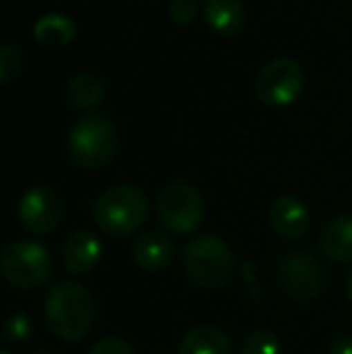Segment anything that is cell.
Masks as SVG:
<instances>
[{
    "mask_svg": "<svg viewBox=\"0 0 352 354\" xmlns=\"http://www.w3.org/2000/svg\"><path fill=\"white\" fill-rule=\"evenodd\" d=\"M203 15L207 27L222 37H234L246 24V8L241 0H205Z\"/></svg>",
    "mask_w": 352,
    "mask_h": 354,
    "instance_id": "obj_14",
    "label": "cell"
},
{
    "mask_svg": "<svg viewBox=\"0 0 352 354\" xmlns=\"http://www.w3.org/2000/svg\"><path fill=\"white\" fill-rule=\"evenodd\" d=\"M176 354H232V340L220 328L198 326L181 337Z\"/></svg>",
    "mask_w": 352,
    "mask_h": 354,
    "instance_id": "obj_15",
    "label": "cell"
},
{
    "mask_svg": "<svg viewBox=\"0 0 352 354\" xmlns=\"http://www.w3.org/2000/svg\"><path fill=\"white\" fill-rule=\"evenodd\" d=\"M22 68V51L15 44H3L0 46V80L10 82Z\"/></svg>",
    "mask_w": 352,
    "mask_h": 354,
    "instance_id": "obj_19",
    "label": "cell"
},
{
    "mask_svg": "<svg viewBox=\"0 0 352 354\" xmlns=\"http://www.w3.org/2000/svg\"><path fill=\"white\" fill-rule=\"evenodd\" d=\"M29 333H32V323L24 313H12L5 323V335L10 340H27Z\"/></svg>",
    "mask_w": 352,
    "mask_h": 354,
    "instance_id": "obj_22",
    "label": "cell"
},
{
    "mask_svg": "<svg viewBox=\"0 0 352 354\" xmlns=\"http://www.w3.org/2000/svg\"><path fill=\"white\" fill-rule=\"evenodd\" d=\"M275 277L280 289L292 301H314L324 292V270L319 261L304 251L287 253L277 261Z\"/></svg>",
    "mask_w": 352,
    "mask_h": 354,
    "instance_id": "obj_8",
    "label": "cell"
},
{
    "mask_svg": "<svg viewBox=\"0 0 352 354\" xmlns=\"http://www.w3.org/2000/svg\"><path fill=\"white\" fill-rule=\"evenodd\" d=\"M176 256V246L167 234L162 232H145L138 236L136 246H133V261L142 268V270H165Z\"/></svg>",
    "mask_w": 352,
    "mask_h": 354,
    "instance_id": "obj_12",
    "label": "cell"
},
{
    "mask_svg": "<svg viewBox=\"0 0 352 354\" xmlns=\"http://www.w3.org/2000/svg\"><path fill=\"white\" fill-rule=\"evenodd\" d=\"M328 354H352V335H340L331 342Z\"/></svg>",
    "mask_w": 352,
    "mask_h": 354,
    "instance_id": "obj_23",
    "label": "cell"
},
{
    "mask_svg": "<svg viewBox=\"0 0 352 354\" xmlns=\"http://www.w3.org/2000/svg\"><path fill=\"white\" fill-rule=\"evenodd\" d=\"M319 248L333 263L352 261V214H338L321 229Z\"/></svg>",
    "mask_w": 352,
    "mask_h": 354,
    "instance_id": "obj_13",
    "label": "cell"
},
{
    "mask_svg": "<svg viewBox=\"0 0 352 354\" xmlns=\"http://www.w3.org/2000/svg\"><path fill=\"white\" fill-rule=\"evenodd\" d=\"M169 15L176 24H191L198 15L196 0H169Z\"/></svg>",
    "mask_w": 352,
    "mask_h": 354,
    "instance_id": "obj_21",
    "label": "cell"
},
{
    "mask_svg": "<svg viewBox=\"0 0 352 354\" xmlns=\"http://www.w3.org/2000/svg\"><path fill=\"white\" fill-rule=\"evenodd\" d=\"M241 354H280V340L272 330H254L244 340Z\"/></svg>",
    "mask_w": 352,
    "mask_h": 354,
    "instance_id": "obj_18",
    "label": "cell"
},
{
    "mask_svg": "<svg viewBox=\"0 0 352 354\" xmlns=\"http://www.w3.org/2000/svg\"><path fill=\"white\" fill-rule=\"evenodd\" d=\"M44 318L46 326L58 340L77 342L92 330L97 318V304L92 292L77 280L58 282L48 292L44 304Z\"/></svg>",
    "mask_w": 352,
    "mask_h": 354,
    "instance_id": "obj_1",
    "label": "cell"
},
{
    "mask_svg": "<svg viewBox=\"0 0 352 354\" xmlns=\"http://www.w3.org/2000/svg\"><path fill=\"white\" fill-rule=\"evenodd\" d=\"M118 149V133L109 118L89 113L82 116L68 136L71 159L82 169H102L113 159Z\"/></svg>",
    "mask_w": 352,
    "mask_h": 354,
    "instance_id": "obj_4",
    "label": "cell"
},
{
    "mask_svg": "<svg viewBox=\"0 0 352 354\" xmlns=\"http://www.w3.org/2000/svg\"><path fill=\"white\" fill-rule=\"evenodd\" d=\"M94 222L109 236H128L145 224L150 214V198L131 183H116L99 193L94 201Z\"/></svg>",
    "mask_w": 352,
    "mask_h": 354,
    "instance_id": "obj_2",
    "label": "cell"
},
{
    "mask_svg": "<svg viewBox=\"0 0 352 354\" xmlns=\"http://www.w3.org/2000/svg\"><path fill=\"white\" fill-rule=\"evenodd\" d=\"M66 94L68 102L75 109L89 111V109L99 106L102 99L106 97V84H104V80L97 73H77L68 80Z\"/></svg>",
    "mask_w": 352,
    "mask_h": 354,
    "instance_id": "obj_16",
    "label": "cell"
},
{
    "mask_svg": "<svg viewBox=\"0 0 352 354\" xmlns=\"http://www.w3.org/2000/svg\"><path fill=\"white\" fill-rule=\"evenodd\" d=\"M22 227L32 234H51L63 217V203L58 193L48 186H34L22 196L17 205Z\"/></svg>",
    "mask_w": 352,
    "mask_h": 354,
    "instance_id": "obj_9",
    "label": "cell"
},
{
    "mask_svg": "<svg viewBox=\"0 0 352 354\" xmlns=\"http://www.w3.org/2000/svg\"><path fill=\"white\" fill-rule=\"evenodd\" d=\"M87 354H136V350L123 337H102V340L89 347Z\"/></svg>",
    "mask_w": 352,
    "mask_h": 354,
    "instance_id": "obj_20",
    "label": "cell"
},
{
    "mask_svg": "<svg viewBox=\"0 0 352 354\" xmlns=\"http://www.w3.org/2000/svg\"><path fill=\"white\" fill-rule=\"evenodd\" d=\"M345 292H348V299H350V304H352V272H350V277H348V284H345Z\"/></svg>",
    "mask_w": 352,
    "mask_h": 354,
    "instance_id": "obj_24",
    "label": "cell"
},
{
    "mask_svg": "<svg viewBox=\"0 0 352 354\" xmlns=\"http://www.w3.org/2000/svg\"><path fill=\"white\" fill-rule=\"evenodd\" d=\"M268 224L277 236L287 239V241H297L309 232V207L295 196H280L272 201L270 210H268Z\"/></svg>",
    "mask_w": 352,
    "mask_h": 354,
    "instance_id": "obj_10",
    "label": "cell"
},
{
    "mask_svg": "<svg viewBox=\"0 0 352 354\" xmlns=\"http://www.w3.org/2000/svg\"><path fill=\"white\" fill-rule=\"evenodd\" d=\"M75 32H77L75 22L61 12H48L34 22V39H37L41 46H48V48L66 46L68 41H73Z\"/></svg>",
    "mask_w": 352,
    "mask_h": 354,
    "instance_id": "obj_17",
    "label": "cell"
},
{
    "mask_svg": "<svg viewBox=\"0 0 352 354\" xmlns=\"http://www.w3.org/2000/svg\"><path fill=\"white\" fill-rule=\"evenodd\" d=\"M61 258L71 275H85V272L94 270V266L102 258V243H99V239L92 232L80 229V232H73L63 241Z\"/></svg>",
    "mask_w": 352,
    "mask_h": 354,
    "instance_id": "obj_11",
    "label": "cell"
},
{
    "mask_svg": "<svg viewBox=\"0 0 352 354\" xmlns=\"http://www.w3.org/2000/svg\"><path fill=\"white\" fill-rule=\"evenodd\" d=\"M0 272L5 282L17 289H37L51 277L53 261L37 241H12L0 256Z\"/></svg>",
    "mask_w": 352,
    "mask_h": 354,
    "instance_id": "obj_5",
    "label": "cell"
},
{
    "mask_svg": "<svg viewBox=\"0 0 352 354\" xmlns=\"http://www.w3.org/2000/svg\"><path fill=\"white\" fill-rule=\"evenodd\" d=\"M3 354H10V352H3Z\"/></svg>",
    "mask_w": 352,
    "mask_h": 354,
    "instance_id": "obj_26",
    "label": "cell"
},
{
    "mask_svg": "<svg viewBox=\"0 0 352 354\" xmlns=\"http://www.w3.org/2000/svg\"><path fill=\"white\" fill-rule=\"evenodd\" d=\"M34 354H58V352H53V350H39V352H34Z\"/></svg>",
    "mask_w": 352,
    "mask_h": 354,
    "instance_id": "obj_25",
    "label": "cell"
},
{
    "mask_svg": "<svg viewBox=\"0 0 352 354\" xmlns=\"http://www.w3.org/2000/svg\"><path fill=\"white\" fill-rule=\"evenodd\" d=\"M157 217L169 232L174 234H191L201 227L205 203L203 196L191 181H169L157 196Z\"/></svg>",
    "mask_w": 352,
    "mask_h": 354,
    "instance_id": "obj_6",
    "label": "cell"
},
{
    "mask_svg": "<svg viewBox=\"0 0 352 354\" xmlns=\"http://www.w3.org/2000/svg\"><path fill=\"white\" fill-rule=\"evenodd\" d=\"M183 270L196 287L222 289L234 275V251L217 234H203L183 248Z\"/></svg>",
    "mask_w": 352,
    "mask_h": 354,
    "instance_id": "obj_3",
    "label": "cell"
},
{
    "mask_svg": "<svg viewBox=\"0 0 352 354\" xmlns=\"http://www.w3.org/2000/svg\"><path fill=\"white\" fill-rule=\"evenodd\" d=\"M304 89V71L290 56H275L256 73L254 94L268 106H287Z\"/></svg>",
    "mask_w": 352,
    "mask_h": 354,
    "instance_id": "obj_7",
    "label": "cell"
}]
</instances>
